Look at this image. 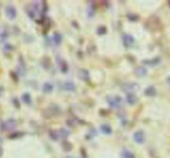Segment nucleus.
I'll use <instances>...</instances> for the list:
<instances>
[{"label":"nucleus","mask_w":170,"mask_h":158,"mask_svg":"<svg viewBox=\"0 0 170 158\" xmlns=\"http://www.w3.org/2000/svg\"><path fill=\"white\" fill-rule=\"evenodd\" d=\"M121 88L122 90L128 95V94H135L136 91H138L140 89V85L135 82H128L124 84Z\"/></svg>","instance_id":"nucleus-1"},{"label":"nucleus","mask_w":170,"mask_h":158,"mask_svg":"<svg viewBox=\"0 0 170 158\" xmlns=\"http://www.w3.org/2000/svg\"><path fill=\"white\" fill-rule=\"evenodd\" d=\"M107 102L109 105L113 108H119L121 107L122 100L120 97H113V96H107Z\"/></svg>","instance_id":"nucleus-2"},{"label":"nucleus","mask_w":170,"mask_h":158,"mask_svg":"<svg viewBox=\"0 0 170 158\" xmlns=\"http://www.w3.org/2000/svg\"><path fill=\"white\" fill-rule=\"evenodd\" d=\"M5 13H6V16L8 17L9 19L10 20H13L15 17H17V10L16 9L12 6V5H9L6 9H5Z\"/></svg>","instance_id":"nucleus-3"},{"label":"nucleus","mask_w":170,"mask_h":158,"mask_svg":"<svg viewBox=\"0 0 170 158\" xmlns=\"http://www.w3.org/2000/svg\"><path fill=\"white\" fill-rule=\"evenodd\" d=\"M56 61V64H57V66L59 68L60 71H61L62 73H67L68 71V66L67 62L61 57H57Z\"/></svg>","instance_id":"nucleus-4"},{"label":"nucleus","mask_w":170,"mask_h":158,"mask_svg":"<svg viewBox=\"0 0 170 158\" xmlns=\"http://www.w3.org/2000/svg\"><path fill=\"white\" fill-rule=\"evenodd\" d=\"M134 140L135 142L139 143V144H142L145 141V133L143 131H137L134 134Z\"/></svg>","instance_id":"nucleus-5"},{"label":"nucleus","mask_w":170,"mask_h":158,"mask_svg":"<svg viewBox=\"0 0 170 158\" xmlns=\"http://www.w3.org/2000/svg\"><path fill=\"white\" fill-rule=\"evenodd\" d=\"M135 39L133 38V36L129 34H124L123 36V43L126 47H129L134 44Z\"/></svg>","instance_id":"nucleus-6"},{"label":"nucleus","mask_w":170,"mask_h":158,"mask_svg":"<svg viewBox=\"0 0 170 158\" xmlns=\"http://www.w3.org/2000/svg\"><path fill=\"white\" fill-rule=\"evenodd\" d=\"M78 75L80 77V79L83 81H89L90 80V73L89 71L84 70V69H81L78 72Z\"/></svg>","instance_id":"nucleus-7"},{"label":"nucleus","mask_w":170,"mask_h":158,"mask_svg":"<svg viewBox=\"0 0 170 158\" xmlns=\"http://www.w3.org/2000/svg\"><path fill=\"white\" fill-rule=\"evenodd\" d=\"M17 126V123L14 119H9L8 121L5 122V123L4 124V128L6 130H13L16 128Z\"/></svg>","instance_id":"nucleus-8"},{"label":"nucleus","mask_w":170,"mask_h":158,"mask_svg":"<svg viewBox=\"0 0 170 158\" xmlns=\"http://www.w3.org/2000/svg\"><path fill=\"white\" fill-rule=\"evenodd\" d=\"M157 94V90L154 86H149L148 88H146V89L145 90V95L148 97H153L156 95Z\"/></svg>","instance_id":"nucleus-9"},{"label":"nucleus","mask_w":170,"mask_h":158,"mask_svg":"<svg viewBox=\"0 0 170 158\" xmlns=\"http://www.w3.org/2000/svg\"><path fill=\"white\" fill-rule=\"evenodd\" d=\"M126 101L129 104L134 105L138 102V98L135 94H128L126 95Z\"/></svg>","instance_id":"nucleus-10"},{"label":"nucleus","mask_w":170,"mask_h":158,"mask_svg":"<svg viewBox=\"0 0 170 158\" xmlns=\"http://www.w3.org/2000/svg\"><path fill=\"white\" fill-rule=\"evenodd\" d=\"M26 12H27V14L28 15V17L30 18L35 19V17L37 16V12H36V10H35L33 5L29 6V7H27L26 8Z\"/></svg>","instance_id":"nucleus-11"},{"label":"nucleus","mask_w":170,"mask_h":158,"mask_svg":"<svg viewBox=\"0 0 170 158\" xmlns=\"http://www.w3.org/2000/svg\"><path fill=\"white\" fill-rule=\"evenodd\" d=\"M63 88L65 90H67L68 92H73L76 90V85L74 84V83L71 82V81H67L64 83Z\"/></svg>","instance_id":"nucleus-12"},{"label":"nucleus","mask_w":170,"mask_h":158,"mask_svg":"<svg viewBox=\"0 0 170 158\" xmlns=\"http://www.w3.org/2000/svg\"><path fill=\"white\" fill-rule=\"evenodd\" d=\"M135 73L136 75L140 76V77H143V76H145V75H146V74H147V70L142 66L138 67V68H136L135 69Z\"/></svg>","instance_id":"nucleus-13"},{"label":"nucleus","mask_w":170,"mask_h":158,"mask_svg":"<svg viewBox=\"0 0 170 158\" xmlns=\"http://www.w3.org/2000/svg\"><path fill=\"white\" fill-rule=\"evenodd\" d=\"M160 62V59L158 57H156V58H153L152 60H147V61H144L143 63L145 64H147L148 66H156L158 63Z\"/></svg>","instance_id":"nucleus-14"},{"label":"nucleus","mask_w":170,"mask_h":158,"mask_svg":"<svg viewBox=\"0 0 170 158\" xmlns=\"http://www.w3.org/2000/svg\"><path fill=\"white\" fill-rule=\"evenodd\" d=\"M43 90L45 93H51L53 90V84L51 83H45L43 86Z\"/></svg>","instance_id":"nucleus-15"},{"label":"nucleus","mask_w":170,"mask_h":158,"mask_svg":"<svg viewBox=\"0 0 170 158\" xmlns=\"http://www.w3.org/2000/svg\"><path fill=\"white\" fill-rule=\"evenodd\" d=\"M101 130L102 131L103 133H106V134H111L112 133V129L107 124H103L101 127Z\"/></svg>","instance_id":"nucleus-16"},{"label":"nucleus","mask_w":170,"mask_h":158,"mask_svg":"<svg viewBox=\"0 0 170 158\" xmlns=\"http://www.w3.org/2000/svg\"><path fill=\"white\" fill-rule=\"evenodd\" d=\"M53 41L55 42L56 45H60L61 44V42L62 41V37H61V35L60 33H57V32H56L53 35Z\"/></svg>","instance_id":"nucleus-17"},{"label":"nucleus","mask_w":170,"mask_h":158,"mask_svg":"<svg viewBox=\"0 0 170 158\" xmlns=\"http://www.w3.org/2000/svg\"><path fill=\"white\" fill-rule=\"evenodd\" d=\"M50 137H51V139H53L54 141H57L60 138L58 130H52V131H51V132H50Z\"/></svg>","instance_id":"nucleus-18"},{"label":"nucleus","mask_w":170,"mask_h":158,"mask_svg":"<svg viewBox=\"0 0 170 158\" xmlns=\"http://www.w3.org/2000/svg\"><path fill=\"white\" fill-rule=\"evenodd\" d=\"M122 157L123 158H135V156L134 154L130 152L128 150H124L122 152Z\"/></svg>","instance_id":"nucleus-19"},{"label":"nucleus","mask_w":170,"mask_h":158,"mask_svg":"<svg viewBox=\"0 0 170 158\" xmlns=\"http://www.w3.org/2000/svg\"><path fill=\"white\" fill-rule=\"evenodd\" d=\"M22 101L27 104H31V101H32V99H31V96H30L29 94H24L23 95H22Z\"/></svg>","instance_id":"nucleus-20"},{"label":"nucleus","mask_w":170,"mask_h":158,"mask_svg":"<svg viewBox=\"0 0 170 158\" xmlns=\"http://www.w3.org/2000/svg\"><path fill=\"white\" fill-rule=\"evenodd\" d=\"M58 132H59L60 137H67L70 134V133L66 129H61Z\"/></svg>","instance_id":"nucleus-21"},{"label":"nucleus","mask_w":170,"mask_h":158,"mask_svg":"<svg viewBox=\"0 0 170 158\" xmlns=\"http://www.w3.org/2000/svg\"><path fill=\"white\" fill-rule=\"evenodd\" d=\"M8 36H9V33H8L7 31L4 30L3 32H0V38H1V41L5 40L6 38H8Z\"/></svg>","instance_id":"nucleus-22"},{"label":"nucleus","mask_w":170,"mask_h":158,"mask_svg":"<svg viewBox=\"0 0 170 158\" xmlns=\"http://www.w3.org/2000/svg\"><path fill=\"white\" fill-rule=\"evenodd\" d=\"M106 29L105 27H100L97 30V33L101 34H101H105L106 33Z\"/></svg>","instance_id":"nucleus-23"},{"label":"nucleus","mask_w":170,"mask_h":158,"mask_svg":"<svg viewBox=\"0 0 170 158\" xmlns=\"http://www.w3.org/2000/svg\"><path fill=\"white\" fill-rule=\"evenodd\" d=\"M167 83H168V84H169V86L170 88V76H169L168 79H167Z\"/></svg>","instance_id":"nucleus-24"},{"label":"nucleus","mask_w":170,"mask_h":158,"mask_svg":"<svg viewBox=\"0 0 170 158\" xmlns=\"http://www.w3.org/2000/svg\"><path fill=\"white\" fill-rule=\"evenodd\" d=\"M2 154H3V150H2V148L0 147V157L2 156Z\"/></svg>","instance_id":"nucleus-25"},{"label":"nucleus","mask_w":170,"mask_h":158,"mask_svg":"<svg viewBox=\"0 0 170 158\" xmlns=\"http://www.w3.org/2000/svg\"><path fill=\"white\" fill-rule=\"evenodd\" d=\"M169 7H170V1H169Z\"/></svg>","instance_id":"nucleus-26"}]
</instances>
